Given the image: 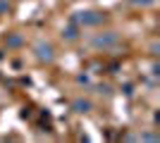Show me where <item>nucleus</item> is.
Listing matches in <instances>:
<instances>
[{
	"label": "nucleus",
	"mask_w": 160,
	"mask_h": 143,
	"mask_svg": "<svg viewBox=\"0 0 160 143\" xmlns=\"http://www.w3.org/2000/svg\"><path fill=\"white\" fill-rule=\"evenodd\" d=\"M105 21V12H77L72 14V24L77 26H96V24H103Z\"/></svg>",
	"instance_id": "f257e3e1"
},
{
	"label": "nucleus",
	"mask_w": 160,
	"mask_h": 143,
	"mask_svg": "<svg viewBox=\"0 0 160 143\" xmlns=\"http://www.w3.org/2000/svg\"><path fill=\"white\" fill-rule=\"evenodd\" d=\"M120 41V36L115 34V31H105V34H98L93 38V45L96 48H115Z\"/></svg>",
	"instance_id": "f03ea898"
},
{
	"label": "nucleus",
	"mask_w": 160,
	"mask_h": 143,
	"mask_svg": "<svg viewBox=\"0 0 160 143\" xmlns=\"http://www.w3.org/2000/svg\"><path fill=\"white\" fill-rule=\"evenodd\" d=\"M33 53H36V57H38L41 62H50L55 57L53 45H50V43H43V41H38L36 45H33Z\"/></svg>",
	"instance_id": "7ed1b4c3"
},
{
	"label": "nucleus",
	"mask_w": 160,
	"mask_h": 143,
	"mask_svg": "<svg viewBox=\"0 0 160 143\" xmlns=\"http://www.w3.org/2000/svg\"><path fill=\"white\" fill-rule=\"evenodd\" d=\"M62 38H65V41H77V38H79V26H77V24H69L67 29H62Z\"/></svg>",
	"instance_id": "20e7f679"
},
{
	"label": "nucleus",
	"mask_w": 160,
	"mask_h": 143,
	"mask_svg": "<svg viewBox=\"0 0 160 143\" xmlns=\"http://www.w3.org/2000/svg\"><path fill=\"white\" fill-rule=\"evenodd\" d=\"M72 107L77 110V112H88V110L93 107V105H91L88 100H84V98H77V100L72 102Z\"/></svg>",
	"instance_id": "39448f33"
},
{
	"label": "nucleus",
	"mask_w": 160,
	"mask_h": 143,
	"mask_svg": "<svg viewBox=\"0 0 160 143\" xmlns=\"http://www.w3.org/2000/svg\"><path fill=\"white\" fill-rule=\"evenodd\" d=\"M7 45H10V48L22 45V36H10V38H7Z\"/></svg>",
	"instance_id": "423d86ee"
},
{
	"label": "nucleus",
	"mask_w": 160,
	"mask_h": 143,
	"mask_svg": "<svg viewBox=\"0 0 160 143\" xmlns=\"http://www.w3.org/2000/svg\"><path fill=\"white\" fill-rule=\"evenodd\" d=\"M139 138H143V141H158V134H141Z\"/></svg>",
	"instance_id": "0eeeda50"
},
{
	"label": "nucleus",
	"mask_w": 160,
	"mask_h": 143,
	"mask_svg": "<svg viewBox=\"0 0 160 143\" xmlns=\"http://www.w3.org/2000/svg\"><path fill=\"white\" fill-rule=\"evenodd\" d=\"M7 10H10V5H7V0H0V14H2V12H7Z\"/></svg>",
	"instance_id": "6e6552de"
},
{
	"label": "nucleus",
	"mask_w": 160,
	"mask_h": 143,
	"mask_svg": "<svg viewBox=\"0 0 160 143\" xmlns=\"http://www.w3.org/2000/svg\"><path fill=\"white\" fill-rule=\"evenodd\" d=\"M98 93H112V88L105 83V86H98Z\"/></svg>",
	"instance_id": "1a4fd4ad"
},
{
	"label": "nucleus",
	"mask_w": 160,
	"mask_h": 143,
	"mask_svg": "<svg viewBox=\"0 0 160 143\" xmlns=\"http://www.w3.org/2000/svg\"><path fill=\"white\" fill-rule=\"evenodd\" d=\"M132 2H136V5H153L155 0H132Z\"/></svg>",
	"instance_id": "9d476101"
}]
</instances>
